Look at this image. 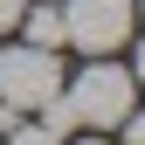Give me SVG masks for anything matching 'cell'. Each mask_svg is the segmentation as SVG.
I'll list each match as a JSON object with an SVG mask.
<instances>
[{"label":"cell","mask_w":145,"mask_h":145,"mask_svg":"<svg viewBox=\"0 0 145 145\" xmlns=\"http://www.w3.org/2000/svg\"><path fill=\"white\" fill-rule=\"evenodd\" d=\"M56 90H62L56 48H35V42L0 48V104H7V111H35V104L56 97Z\"/></svg>","instance_id":"6da1fadb"},{"label":"cell","mask_w":145,"mask_h":145,"mask_svg":"<svg viewBox=\"0 0 145 145\" xmlns=\"http://www.w3.org/2000/svg\"><path fill=\"white\" fill-rule=\"evenodd\" d=\"M131 97H138L131 69L90 62L83 76H76V90H69V111H76V124H97V131H118V118L131 111Z\"/></svg>","instance_id":"7a4b0ae2"},{"label":"cell","mask_w":145,"mask_h":145,"mask_svg":"<svg viewBox=\"0 0 145 145\" xmlns=\"http://www.w3.org/2000/svg\"><path fill=\"white\" fill-rule=\"evenodd\" d=\"M131 0H62V42L90 48V56H111L131 35Z\"/></svg>","instance_id":"3957f363"},{"label":"cell","mask_w":145,"mask_h":145,"mask_svg":"<svg viewBox=\"0 0 145 145\" xmlns=\"http://www.w3.org/2000/svg\"><path fill=\"white\" fill-rule=\"evenodd\" d=\"M14 28H21L35 48H62V7H35V14L21 7V21H14Z\"/></svg>","instance_id":"277c9868"},{"label":"cell","mask_w":145,"mask_h":145,"mask_svg":"<svg viewBox=\"0 0 145 145\" xmlns=\"http://www.w3.org/2000/svg\"><path fill=\"white\" fill-rule=\"evenodd\" d=\"M7 145H62V131H48V124H7Z\"/></svg>","instance_id":"5b68a950"},{"label":"cell","mask_w":145,"mask_h":145,"mask_svg":"<svg viewBox=\"0 0 145 145\" xmlns=\"http://www.w3.org/2000/svg\"><path fill=\"white\" fill-rule=\"evenodd\" d=\"M21 7H28V0H0V35H7L14 21H21Z\"/></svg>","instance_id":"8992f818"},{"label":"cell","mask_w":145,"mask_h":145,"mask_svg":"<svg viewBox=\"0 0 145 145\" xmlns=\"http://www.w3.org/2000/svg\"><path fill=\"white\" fill-rule=\"evenodd\" d=\"M118 124H124V138H131V145H145V118H131V111H124Z\"/></svg>","instance_id":"52a82bcc"},{"label":"cell","mask_w":145,"mask_h":145,"mask_svg":"<svg viewBox=\"0 0 145 145\" xmlns=\"http://www.w3.org/2000/svg\"><path fill=\"white\" fill-rule=\"evenodd\" d=\"M131 83H138V90H145V48H138V69H131Z\"/></svg>","instance_id":"ba28073f"},{"label":"cell","mask_w":145,"mask_h":145,"mask_svg":"<svg viewBox=\"0 0 145 145\" xmlns=\"http://www.w3.org/2000/svg\"><path fill=\"white\" fill-rule=\"evenodd\" d=\"M131 21H138V28H145V0H131Z\"/></svg>","instance_id":"9c48e42d"},{"label":"cell","mask_w":145,"mask_h":145,"mask_svg":"<svg viewBox=\"0 0 145 145\" xmlns=\"http://www.w3.org/2000/svg\"><path fill=\"white\" fill-rule=\"evenodd\" d=\"M83 145H104V138H83Z\"/></svg>","instance_id":"30bf717a"}]
</instances>
